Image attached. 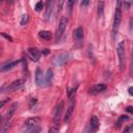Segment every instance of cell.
<instances>
[{"label":"cell","instance_id":"obj_15","mask_svg":"<svg viewBox=\"0 0 133 133\" xmlns=\"http://www.w3.org/2000/svg\"><path fill=\"white\" fill-rule=\"evenodd\" d=\"M74 106H75V104H74V102L72 101L71 105L69 106V108H68V110H66V112H65V115H64V122H69V121H70L71 115H72V113H73V111H74Z\"/></svg>","mask_w":133,"mask_h":133},{"label":"cell","instance_id":"obj_31","mask_svg":"<svg viewBox=\"0 0 133 133\" xmlns=\"http://www.w3.org/2000/svg\"><path fill=\"white\" fill-rule=\"evenodd\" d=\"M127 110H128L130 113H132V106H129V107H127Z\"/></svg>","mask_w":133,"mask_h":133},{"label":"cell","instance_id":"obj_9","mask_svg":"<svg viewBox=\"0 0 133 133\" xmlns=\"http://www.w3.org/2000/svg\"><path fill=\"white\" fill-rule=\"evenodd\" d=\"M28 57L32 61H38V59H39V51L36 48H29L28 49Z\"/></svg>","mask_w":133,"mask_h":133},{"label":"cell","instance_id":"obj_12","mask_svg":"<svg viewBox=\"0 0 133 133\" xmlns=\"http://www.w3.org/2000/svg\"><path fill=\"white\" fill-rule=\"evenodd\" d=\"M35 83L37 86H42L44 83V75L39 68L35 70Z\"/></svg>","mask_w":133,"mask_h":133},{"label":"cell","instance_id":"obj_22","mask_svg":"<svg viewBox=\"0 0 133 133\" xmlns=\"http://www.w3.org/2000/svg\"><path fill=\"white\" fill-rule=\"evenodd\" d=\"M74 4H75V1H73V0L68 1V2H66V5H68V8H69L70 12H71V10H72V8H73V5H74Z\"/></svg>","mask_w":133,"mask_h":133},{"label":"cell","instance_id":"obj_3","mask_svg":"<svg viewBox=\"0 0 133 133\" xmlns=\"http://www.w3.org/2000/svg\"><path fill=\"white\" fill-rule=\"evenodd\" d=\"M117 55H118V61H119V69L121 71H124L125 64H126V47L125 42H119L117 45Z\"/></svg>","mask_w":133,"mask_h":133},{"label":"cell","instance_id":"obj_23","mask_svg":"<svg viewBox=\"0 0 133 133\" xmlns=\"http://www.w3.org/2000/svg\"><path fill=\"white\" fill-rule=\"evenodd\" d=\"M132 125H129V126H127L125 129H124V131H123V133H131L132 132Z\"/></svg>","mask_w":133,"mask_h":133},{"label":"cell","instance_id":"obj_25","mask_svg":"<svg viewBox=\"0 0 133 133\" xmlns=\"http://www.w3.org/2000/svg\"><path fill=\"white\" fill-rule=\"evenodd\" d=\"M75 91H76V88H72V89H70V90H69V92H68L69 98H71V99H72V96L75 94Z\"/></svg>","mask_w":133,"mask_h":133},{"label":"cell","instance_id":"obj_7","mask_svg":"<svg viewBox=\"0 0 133 133\" xmlns=\"http://www.w3.org/2000/svg\"><path fill=\"white\" fill-rule=\"evenodd\" d=\"M107 86L105 84H102V83H99V84H95L92 85L89 89H88V94L89 95H98L104 90H106Z\"/></svg>","mask_w":133,"mask_h":133},{"label":"cell","instance_id":"obj_26","mask_svg":"<svg viewBox=\"0 0 133 133\" xmlns=\"http://www.w3.org/2000/svg\"><path fill=\"white\" fill-rule=\"evenodd\" d=\"M0 34H1L2 36H4V37H5L6 39H8L9 42H12V38H11V37H10L9 35H6V34H5V33H3V32H2V33H0Z\"/></svg>","mask_w":133,"mask_h":133},{"label":"cell","instance_id":"obj_17","mask_svg":"<svg viewBox=\"0 0 133 133\" xmlns=\"http://www.w3.org/2000/svg\"><path fill=\"white\" fill-rule=\"evenodd\" d=\"M52 78H53V70H52V69H49V70L47 71L46 79H45V83H46V85L51 84V82H52Z\"/></svg>","mask_w":133,"mask_h":133},{"label":"cell","instance_id":"obj_4","mask_svg":"<svg viewBox=\"0 0 133 133\" xmlns=\"http://www.w3.org/2000/svg\"><path fill=\"white\" fill-rule=\"evenodd\" d=\"M66 24H68V19L65 17H61L58 23V28H57V33H56V37L57 39H59L62 34L64 33V30L66 28Z\"/></svg>","mask_w":133,"mask_h":133},{"label":"cell","instance_id":"obj_29","mask_svg":"<svg viewBox=\"0 0 133 133\" xmlns=\"http://www.w3.org/2000/svg\"><path fill=\"white\" fill-rule=\"evenodd\" d=\"M42 52H43V53H44L45 55H47L48 53H50V50H49V49H44V50H43Z\"/></svg>","mask_w":133,"mask_h":133},{"label":"cell","instance_id":"obj_10","mask_svg":"<svg viewBox=\"0 0 133 133\" xmlns=\"http://www.w3.org/2000/svg\"><path fill=\"white\" fill-rule=\"evenodd\" d=\"M68 59H69V54L68 53H61V54H59L55 57L54 63L56 65H62L64 62H66Z\"/></svg>","mask_w":133,"mask_h":133},{"label":"cell","instance_id":"obj_18","mask_svg":"<svg viewBox=\"0 0 133 133\" xmlns=\"http://www.w3.org/2000/svg\"><path fill=\"white\" fill-rule=\"evenodd\" d=\"M128 119H129V116H128V115H121V116L118 117L117 122L115 123V128H116V129H118V128L122 126V124H123L124 122L128 121Z\"/></svg>","mask_w":133,"mask_h":133},{"label":"cell","instance_id":"obj_14","mask_svg":"<svg viewBox=\"0 0 133 133\" xmlns=\"http://www.w3.org/2000/svg\"><path fill=\"white\" fill-rule=\"evenodd\" d=\"M74 38L78 42L82 41V38H83V29H82V27H78L74 30Z\"/></svg>","mask_w":133,"mask_h":133},{"label":"cell","instance_id":"obj_16","mask_svg":"<svg viewBox=\"0 0 133 133\" xmlns=\"http://www.w3.org/2000/svg\"><path fill=\"white\" fill-rule=\"evenodd\" d=\"M38 36L43 39H46V41H50L52 38V33L50 31H47V30H43V31H39L38 32Z\"/></svg>","mask_w":133,"mask_h":133},{"label":"cell","instance_id":"obj_33","mask_svg":"<svg viewBox=\"0 0 133 133\" xmlns=\"http://www.w3.org/2000/svg\"><path fill=\"white\" fill-rule=\"evenodd\" d=\"M129 94H130V95H132V87H130V88H129Z\"/></svg>","mask_w":133,"mask_h":133},{"label":"cell","instance_id":"obj_13","mask_svg":"<svg viewBox=\"0 0 133 133\" xmlns=\"http://www.w3.org/2000/svg\"><path fill=\"white\" fill-rule=\"evenodd\" d=\"M53 8V2L52 1H47L46 2V12H45V21H48Z\"/></svg>","mask_w":133,"mask_h":133},{"label":"cell","instance_id":"obj_30","mask_svg":"<svg viewBox=\"0 0 133 133\" xmlns=\"http://www.w3.org/2000/svg\"><path fill=\"white\" fill-rule=\"evenodd\" d=\"M130 4H131L130 2H124V6H125L127 9H128V7H129V5H130Z\"/></svg>","mask_w":133,"mask_h":133},{"label":"cell","instance_id":"obj_6","mask_svg":"<svg viewBox=\"0 0 133 133\" xmlns=\"http://www.w3.org/2000/svg\"><path fill=\"white\" fill-rule=\"evenodd\" d=\"M24 79H18V80H15L14 82H11L7 87H6V90L7 91H14V90H18L20 88L23 87L24 85Z\"/></svg>","mask_w":133,"mask_h":133},{"label":"cell","instance_id":"obj_5","mask_svg":"<svg viewBox=\"0 0 133 133\" xmlns=\"http://www.w3.org/2000/svg\"><path fill=\"white\" fill-rule=\"evenodd\" d=\"M62 110H63V101H60L56 105L55 110H54V114H53V122H54V124H58L59 118H60L61 113H62Z\"/></svg>","mask_w":133,"mask_h":133},{"label":"cell","instance_id":"obj_32","mask_svg":"<svg viewBox=\"0 0 133 133\" xmlns=\"http://www.w3.org/2000/svg\"><path fill=\"white\" fill-rule=\"evenodd\" d=\"M2 121H3V116L0 114V127H1V123H2Z\"/></svg>","mask_w":133,"mask_h":133},{"label":"cell","instance_id":"obj_27","mask_svg":"<svg viewBox=\"0 0 133 133\" xmlns=\"http://www.w3.org/2000/svg\"><path fill=\"white\" fill-rule=\"evenodd\" d=\"M7 102H8V100H7V99H6V100H3V101H0V108H2V107H3Z\"/></svg>","mask_w":133,"mask_h":133},{"label":"cell","instance_id":"obj_28","mask_svg":"<svg viewBox=\"0 0 133 133\" xmlns=\"http://www.w3.org/2000/svg\"><path fill=\"white\" fill-rule=\"evenodd\" d=\"M89 4V1H82L81 2V5L82 6H85V5H88Z\"/></svg>","mask_w":133,"mask_h":133},{"label":"cell","instance_id":"obj_20","mask_svg":"<svg viewBox=\"0 0 133 133\" xmlns=\"http://www.w3.org/2000/svg\"><path fill=\"white\" fill-rule=\"evenodd\" d=\"M28 20H29V18H28V16H27V15H24V16L22 17V19H21V21H20V24H21L22 26H24V25H26V24L28 23Z\"/></svg>","mask_w":133,"mask_h":133},{"label":"cell","instance_id":"obj_1","mask_svg":"<svg viewBox=\"0 0 133 133\" xmlns=\"http://www.w3.org/2000/svg\"><path fill=\"white\" fill-rule=\"evenodd\" d=\"M39 123L41 119L38 117L28 118L23 125V131L25 133H39L42 131V127Z\"/></svg>","mask_w":133,"mask_h":133},{"label":"cell","instance_id":"obj_11","mask_svg":"<svg viewBox=\"0 0 133 133\" xmlns=\"http://www.w3.org/2000/svg\"><path fill=\"white\" fill-rule=\"evenodd\" d=\"M99 126H100V123H99V119L96 115H92L90 117V121H89V129L91 130V132L94 133L95 131H97L99 129Z\"/></svg>","mask_w":133,"mask_h":133},{"label":"cell","instance_id":"obj_21","mask_svg":"<svg viewBox=\"0 0 133 133\" xmlns=\"http://www.w3.org/2000/svg\"><path fill=\"white\" fill-rule=\"evenodd\" d=\"M43 6H44V3H43L42 1L37 2V3L35 4V10H36V11H39V10H42Z\"/></svg>","mask_w":133,"mask_h":133},{"label":"cell","instance_id":"obj_19","mask_svg":"<svg viewBox=\"0 0 133 133\" xmlns=\"http://www.w3.org/2000/svg\"><path fill=\"white\" fill-rule=\"evenodd\" d=\"M103 10H104V2L99 1L98 2V16L100 18L103 17Z\"/></svg>","mask_w":133,"mask_h":133},{"label":"cell","instance_id":"obj_24","mask_svg":"<svg viewBox=\"0 0 133 133\" xmlns=\"http://www.w3.org/2000/svg\"><path fill=\"white\" fill-rule=\"evenodd\" d=\"M48 133H58V128L56 126H53L49 129V132Z\"/></svg>","mask_w":133,"mask_h":133},{"label":"cell","instance_id":"obj_2","mask_svg":"<svg viewBox=\"0 0 133 133\" xmlns=\"http://www.w3.org/2000/svg\"><path fill=\"white\" fill-rule=\"evenodd\" d=\"M122 2H118L117 3V6L115 8V15H114V20H113V26H112V36L114 37L118 31V28H119V25H121V22H122V9L119 7Z\"/></svg>","mask_w":133,"mask_h":133},{"label":"cell","instance_id":"obj_8","mask_svg":"<svg viewBox=\"0 0 133 133\" xmlns=\"http://www.w3.org/2000/svg\"><path fill=\"white\" fill-rule=\"evenodd\" d=\"M20 62V60H14V61H7L5 63H3L0 66V72H7L10 71L11 69H14L15 66L18 65V63Z\"/></svg>","mask_w":133,"mask_h":133}]
</instances>
